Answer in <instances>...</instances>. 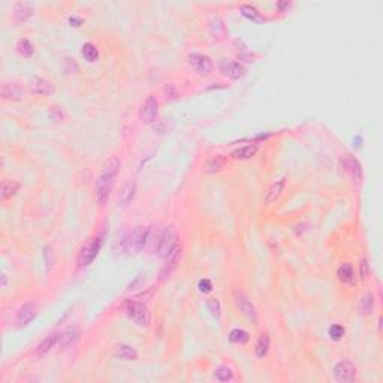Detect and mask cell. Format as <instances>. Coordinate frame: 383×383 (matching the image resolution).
Instances as JSON below:
<instances>
[{
	"label": "cell",
	"mask_w": 383,
	"mask_h": 383,
	"mask_svg": "<svg viewBox=\"0 0 383 383\" xmlns=\"http://www.w3.org/2000/svg\"><path fill=\"white\" fill-rule=\"evenodd\" d=\"M20 189V184L17 181H12V180H3L2 181V186H0V199L2 201H6L9 198H12Z\"/></svg>",
	"instance_id": "18"
},
{
	"label": "cell",
	"mask_w": 383,
	"mask_h": 383,
	"mask_svg": "<svg viewBox=\"0 0 383 383\" xmlns=\"http://www.w3.org/2000/svg\"><path fill=\"white\" fill-rule=\"evenodd\" d=\"M344 328L341 326V325H331L329 326V329H328V335H329V339L332 340V341H340L343 337H344Z\"/></svg>",
	"instance_id": "32"
},
{
	"label": "cell",
	"mask_w": 383,
	"mask_h": 383,
	"mask_svg": "<svg viewBox=\"0 0 383 383\" xmlns=\"http://www.w3.org/2000/svg\"><path fill=\"white\" fill-rule=\"evenodd\" d=\"M101 247H102V238L101 236H96V238L88 239V241L81 247L80 253H78V257H77L78 267L90 265V263L94 260V257L99 255Z\"/></svg>",
	"instance_id": "3"
},
{
	"label": "cell",
	"mask_w": 383,
	"mask_h": 383,
	"mask_svg": "<svg viewBox=\"0 0 383 383\" xmlns=\"http://www.w3.org/2000/svg\"><path fill=\"white\" fill-rule=\"evenodd\" d=\"M229 340L232 343H236V344H246L250 340V335L244 329L235 328L229 332Z\"/></svg>",
	"instance_id": "27"
},
{
	"label": "cell",
	"mask_w": 383,
	"mask_h": 383,
	"mask_svg": "<svg viewBox=\"0 0 383 383\" xmlns=\"http://www.w3.org/2000/svg\"><path fill=\"white\" fill-rule=\"evenodd\" d=\"M83 22H84V20L80 18V17H77V15H74V17L69 18V24H70V26H74V27H80Z\"/></svg>",
	"instance_id": "37"
},
{
	"label": "cell",
	"mask_w": 383,
	"mask_h": 383,
	"mask_svg": "<svg viewBox=\"0 0 383 383\" xmlns=\"http://www.w3.org/2000/svg\"><path fill=\"white\" fill-rule=\"evenodd\" d=\"M207 305H208V310L211 311V315L214 318H220V311H222V307H220V302L215 299V298H210L207 301Z\"/></svg>",
	"instance_id": "34"
},
{
	"label": "cell",
	"mask_w": 383,
	"mask_h": 383,
	"mask_svg": "<svg viewBox=\"0 0 383 383\" xmlns=\"http://www.w3.org/2000/svg\"><path fill=\"white\" fill-rule=\"evenodd\" d=\"M135 193H136V181L130 180V181L123 187V190L120 192L118 201H120V204H122L123 208H126V207H129V205L132 204V201H133V198H135Z\"/></svg>",
	"instance_id": "15"
},
{
	"label": "cell",
	"mask_w": 383,
	"mask_h": 383,
	"mask_svg": "<svg viewBox=\"0 0 383 383\" xmlns=\"http://www.w3.org/2000/svg\"><path fill=\"white\" fill-rule=\"evenodd\" d=\"M225 166H226V159L223 156H215V157H213L207 162L205 171L210 172V174H214V172L222 171Z\"/></svg>",
	"instance_id": "24"
},
{
	"label": "cell",
	"mask_w": 383,
	"mask_h": 383,
	"mask_svg": "<svg viewBox=\"0 0 383 383\" xmlns=\"http://www.w3.org/2000/svg\"><path fill=\"white\" fill-rule=\"evenodd\" d=\"M198 289H199V292H202V294H210V292L213 291V283H211V280H208V278L199 280Z\"/></svg>",
	"instance_id": "35"
},
{
	"label": "cell",
	"mask_w": 383,
	"mask_h": 383,
	"mask_svg": "<svg viewBox=\"0 0 383 383\" xmlns=\"http://www.w3.org/2000/svg\"><path fill=\"white\" fill-rule=\"evenodd\" d=\"M270 350V337L267 334H260V337L256 343V347H255V353L257 358H263Z\"/></svg>",
	"instance_id": "25"
},
{
	"label": "cell",
	"mask_w": 383,
	"mask_h": 383,
	"mask_svg": "<svg viewBox=\"0 0 383 383\" xmlns=\"http://www.w3.org/2000/svg\"><path fill=\"white\" fill-rule=\"evenodd\" d=\"M114 356L118 359H123V361H136L138 359V352L129 344L120 343L114 349Z\"/></svg>",
	"instance_id": "14"
},
{
	"label": "cell",
	"mask_w": 383,
	"mask_h": 383,
	"mask_svg": "<svg viewBox=\"0 0 383 383\" xmlns=\"http://www.w3.org/2000/svg\"><path fill=\"white\" fill-rule=\"evenodd\" d=\"M0 96L5 101H21L26 98V90L17 83H5L0 90Z\"/></svg>",
	"instance_id": "10"
},
{
	"label": "cell",
	"mask_w": 383,
	"mask_h": 383,
	"mask_svg": "<svg viewBox=\"0 0 383 383\" xmlns=\"http://www.w3.org/2000/svg\"><path fill=\"white\" fill-rule=\"evenodd\" d=\"M17 50H18V53L22 56V57H32L33 56V45L30 43V41L29 39H20L18 41V43H17Z\"/></svg>",
	"instance_id": "30"
},
{
	"label": "cell",
	"mask_w": 383,
	"mask_h": 383,
	"mask_svg": "<svg viewBox=\"0 0 383 383\" xmlns=\"http://www.w3.org/2000/svg\"><path fill=\"white\" fill-rule=\"evenodd\" d=\"M35 318H36V307H35L32 302H27V304H24V305L18 310L17 322H18L21 326H24V325H29Z\"/></svg>",
	"instance_id": "13"
},
{
	"label": "cell",
	"mask_w": 383,
	"mask_h": 383,
	"mask_svg": "<svg viewBox=\"0 0 383 383\" xmlns=\"http://www.w3.org/2000/svg\"><path fill=\"white\" fill-rule=\"evenodd\" d=\"M178 259H180V247L166 259V263H165V267H163V270H162V273H160V276H162V280H165V278H168L171 276V273H172V270L177 267V262H178Z\"/></svg>",
	"instance_id": "22"
},
{
	"label": "cell",
	"mask_w": 383,
	"mask_h": 383,
	"mask_svg": "<svg viewBox=\"0 0 383 383\" xmlns=\"http://www.w3.org/2000/svg\"><path fill=\"white\" fill-rule=\"evenodd\" d=\"M214 376H215V379L220 380V382H228V380H231L234 377L231 368H228V367H219L217 370L214 371Z\"/></svg>",
	"instance_id": "33"
},
{
	"label": "cell",
	"mask_w": 383,
	"mask_h": 383,
	"mask_svg": "<svg viewBox=\"0 0 383 383\" xmlns=\"http://www.w3.org/2000/svg\"><path fill=\"white\" fill-rule=\"evenodd\" d=\"M126 315L138 326H149L151 320V313L149 307L141 301H129L126 304Z\"/></svg>",
	"instance_id": "2"
},
{
	"label": "cell",
	"mask_w": 383,
	"mask_h": 383,
	"mask_svg": "<svg viewBox=\"0 0 383 383\" xmlns=\"http://www.w3.org/2000/svg\"><path fill=\"white\" fill-rule=\"evenodd\" d=\"M340 170L353 183H361V178H362L361 163H359L353 156H343L340 159Z\"/></svg>",
	"instance_id": "6"
},
{
	"label": "cell",
	"mask_w": 383,
	"mask_h": 383,
	"mask_svg": "<svg viewBox=\"0 0 383 383\" xmlns=\"http://www.w3.org/2000/svg\"><path fill=\"white\" fill-rule=\"evenodd\" d=\"M118 171H120V160L117 157H111L108 162H105L99 175L96 177V184H94L96 201H98V204L101 207L105 205L109 198V193L114 187Z\"/></svg>",
	"instance_id": "1"
},
{
	"label": "cell",
	"mask_w": 383,
	"mask_h": 383,
	"mask_svg": "<svg viewBox=\"0 0 383 383\" xmlns=\"http://www.w3.org/2000/svg\"><path fill=\"white\" fill-rule=\"evenodd\" d=\"M361 278L362 280H367V277H368V263H367V260L365 259H362V262H361Z\"/></svg>",
	"instance_id": "36"
},
{
	"label": "cell",
	"mask_w": 383,
	"mask_h": 383,
	"mask_svg": "<svg viewBox=\"0 0 383 383\" xmlns=\"http://www.w3.org/2000/svg\"><path fill=\"white\" fill-rule=\"evenodd\" d=\"M359 308H361V311L364 315L373 313V310H374V297H373V294H365L362 297L361 304H359Z\"/></svg>",
	"instance_id": "31"
},
{
	"label": "cell",
	"mask_w": 383,
	"mask_h": 383,
	"mask_svg": "<svg viewBox=\"0 0 383 383\" xmlns=\"http://www.w3.org/2000/svg\"><path fill=\"white\" fill-rule=\"evenodd\" d=\"M57 340H59V335L57 334H50V335H46V337L39 343V346L36 347V358H42L43 355H46L48 352H50L53 347H54V344L57 343Z\"/></svg>",
	"instance_id": "16"
},
{
	"label": "cell",
	"mask_w": 383,
	"mask_h": 383,
	"mask_svg": "<svg viewBox=\"0 0 383 383\" xmlns=\"http://www.w3.org/2000/svg\"><path fill=\"white\" fill-rule=\"evenodd\" d=\"M284 183H286V180L280 178L278 181L271 184V187L268 189L267 195H265V204L267 205H270V204H273V202H276L278 199V196L281 195V192L284 189Z\"/></svg>",
	"instance_id": "17"
},
{
	"label": "cell",
	"mask_w": 383,
	"mask_h": 383,
	"mask_svg": "<svg viewBox=\"0 0 383 383\" xmlns=\"http://www.w3.org/2000/svg\"><path fill=\"white\" fill-rule=\"evenodd\" d=\"M210 30L214 35V38H223L225 33H226L225 24H223V21L219 17H213L210 20Z\"/></svg>",
	"instance_id": "26"
},
{
	"label": "cell",
	"mask_w": 383,
	"mask_h": 383,
	"mask_svg": "<svg viewBox=\"0 0 383 383\" xmlns=\"http://www.w3.org/2000/svg\"><path fill=\"white\" fill-rule=\"evenodd\" d=\"M77 339H78V331L75 328H67L63 334H60L59 344L62 349H67L77 341Z\"/></svg>",
	"instance_id": "20"
},
{
	"label": "cell",
	"mask_w": 383,
	"mask_h": 383,
	"mask_svg": "<svg viewBox=\"0 0 383 383\" xmlns=\"http://www.w3.org/2000/svg\"><path fill=\"white\" fill-rule=\"evenodd\" d=\"M83 57H84L87 62H90V63L96 62V60H98V57H99L98 48H96V46H94L93 43H90V42L84 43V46H83Z\"/></svg>",
	"instance_id": "29"
},
{
	"label": "cell",
	"mask_w": 383,
	"mask_h": 383,
	"mask_svg": "<svg viewBox=\"0 0 383 383\" xmlns=\"http://www.w3.org/2000/svg\"><path fill=\"white\" fill-rule=\"evenodd\" d=\"M29 88L33 94H39V96H48L54 93V85L41 77H33L29 81Z\"/></svg>",
	"instance_id": "11"
},
{
	"label": "cell",
	"mask_w": 383,
	"mask_h": 383,
	"mask_svg": "<svg viewBox=\"0 0 383 383\" xmlns=\"http://www.w3.org/2000/svg\"><path fill=\"white\" fill-rule=\"evenodd\" d=\"M6 284H8V277L6 274H2V287H6Z\"/></svg>",
	"instance_id": "38"
},
{
	"label": "cell",
	"mask_w": 383,
	"mask_h": 383,
	"mask_svg": "<svg viewBox=\"0 0 383 383\" xmlns=\"http://www.w3.org/2000/svg\"><path fill=\"white\" fill-rule=\"evenodd\" d=\"M256 153H257V146L252 144V146H246V147L234 150L231 153V156H232V159H236V160H246V159H252Z\"/></svg>",
	"instance_id": "21"
},
{
	"label": "cell",
	"mask_w": 383,
	"mask_h": 383,
	"mask_svg": "<svg viewBox=\"0 0 383 383\" xmlns=\"http://www.w3.org/2000/svg\"><path fill=\"white\" fill-rule=\"evenodd\" d=\"M239 12H241L247 20L253 21V22H263V20H265L262 17V14L252 5H241V6H239Z\"/></svg>",
	"instance_id": "23"
},
{
	"label": "cell",
	"mask_w": 383,
	"mask_h": 383,
	"mask_svg": "<svg viewBox=\"0 0 383 383\" xmlns=\"http://www.w3.org/2000/svg\"><path fill=\"white\" fill-rule=\"evenodd\" d=\"M189 64L193 67L199 75H210L211 72L214 70V63L213 60L205 56V54H198V53H193L189 56Z\"/></svg>",
	"instance_id": "8"
},
{
	"label": "cell",
	"mask_w": 383,
	"mask_h": 383,
	"mask_svg": "<svg viewBox=\"0 0 383 383\" xmlns=\"http://www.w3.org/2000/svg\"><path fill=\"white\" fill-rule=\"evenodd\" d=\"M220 72L231 78V80H239L246 75V67L243 64H239L236 62H228V60H222L220 62Z\"/></svg>",
	"instance_id": "9"
},
{
	"label": "cell",
	"mask_w": 383,
	"mask_h": 383,
	"mask_svg": "<svg viewBox=\"0 0 383 383\" xmlns=\"http://www.w3.org/2000/svg\"><path fill=\"white\" fill-rule=\"evenodd\" d=\"M337 276H339L341 283H352V280H353V267H352V263H343V265L337 271Z\"/></svg>",
	"instance_id": "28"
},
{
	"label": "cell",
	"mask_w": 383,
	"mask_h": 383,
	"mask_svg": "<svg viewBox=\"0 0 383 383\" xmlns=\"http://www.w3.org/2000/svg\"><path fill=\"white\" fill-rule=\"evenodd\" d=\"M291 3H278V8H289Z\"/></svg>",
	"instance_id": "39"
},
{
	"label": "cell",
	"mask_w": 383,
	"mask_h": 383,
	"mask_svg": "<svg viewBox=\"0 0 383 383\" xmlns=\"http://www.w3.org/2000/svg\"><path fill=\"white\" fill-rule=\"evenodd\" d=\"M33 14V8L30 3H26V2H21V3H17L15 5V9H14V17L18 22H22V21H27Z\"/></svg>",
	"instance_id": "19"
},
{
	"label": "cell",
	"mask_w": 383,
	"mask_h": 383,
	"mask_svg": "<svg viewBox=\"0 0 383 383\" xmlns=\"http://www.w3.org/2000/svg\"><path fill=\"white\" fill-rule=\"evenodd\" d=\"M234 301H235V305L238 307V310L241 311V315L250 320L252 323H257V311L255 308V305L252 304V301L239 291H235L234 292Z\"/></svg>",
	"instance_id": "5"
},
{
	"label": "cell",
	"mask_w": 383,
	"mask_h": 383,
	"mask_svg": "<svg viewBox=\"0 0 383 383\" xmlns=\"http://www.w3.org/2000/svg\"><path fill=\"white\" fill-rule=\"evenodd\" d=\"M157 101L154 96H149L146 104H144L142 109H141V118H142V122H146V123H153L156 122V118H157Z\"/></svg>",
	"instance_id": "12"
},
{
	"label": "cell",
	"mask_w": 383,
	"mask_h": 383,
	"mask_svg": "<svg viewBox=\"0 0 383 383\" xmlns=\"http://www.w3.org/2000/svg\"><path fill=\"white\" fill-rule=\"evenodd\" d=\"M178 249L177 244V234L172 228H168L162 232V238L159 243V249L157 253L159 256H162L163 259H168L175 250Z\"/></svg>",
	"instance_id": "4"
},
{
	"label": "cell",
	"mask_w": 383,
	"mask_h": 383,
	"mask_svg": "<svg viewBox=\"0 0 383 383\" xmlns=\"http://www.w3.org/2000/svg\"><path fill=\"white\" fill-rule=\"evenodd\" d=\"M332 376L340 383H352L355 380V376H356L355 365L350 361H340L339 364L334 365Z\"/></svg>",
	"instance_id": "7"
}]
</instances>
